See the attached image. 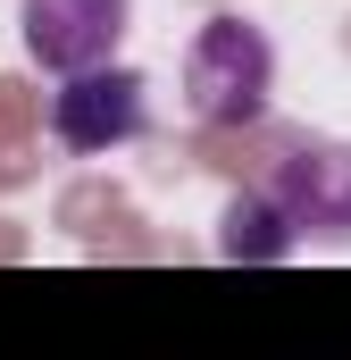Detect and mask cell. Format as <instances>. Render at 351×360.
Returning a JSON list of instances; mask_svg holds the SVG:
<instances>
[{
  "mask_svg": "<svg viewBox=\"0 0 351 360\" xmlns=\"http://www.w3.org/2000/svg\"><path fill=\"white\" fill-rule=\"evenodd\" d=\"M276 84V51L251 17H209L184 51V101L201 126H251Z\"/></svg>",
  "mask_w": 351,
  "mask_h": 360,
  "instance_id": "cell-1",
  "label": "cell"
},
{
  "mask_svg": "<svg viewBox=\"0 0 351 360\" xmlns=\"http://www.w3.org/2000/svg\"><path fill=\"white\" fill-rule=\"evenodd\" d=\"M51 134L67 151H117V143H134L143 134V76L117 68V59L67 76V84L51 92Z\"/></svg>",
  "mask_w": 351,
  "mask_h": 360,
  "instance_id": "cell-2",
  "label": "cell"
},
{
  "mask_svg": "<svg viewBox=\"0 0 351 360\" xmlns=\"http://www.w3.org/2000/svg\"><path fill=\"white\" fill-rule=\"evenodd\" d=\"M126 8L134 0H25V51L51 76H84L109 68L126 42Z\"/></svg>",
  "mask_w": 351,
  "mask_h": 360,
  "instance_id": "cell-3",
  "label": "cell"
},
{
  "mask_svg": "<svg viewBox=\"0 0 351 360\" xmlns=\"http://www.w3.org/2000/svg\"><path fill=\"white\" fill-rule=\"evenodd\" d=\"M267 193L284 201V218L301 235H351V151L343 143H301L276 160Z\"/></svg>",
  "mask_w": 351,
  "mask_h": 360,
  "instance_id": "cell-4",
  "label": "cell"
},
{
  "mask_svg": "<svg viewBox=\"0 0 351 360\" xmlns=\"http://www.w3.org/2000/svg\"><path fill=\"white\" fill-rule=\"evenodd\" d=\"M293 243H301V226L284 218V201H276L267 184H251V193L226 201V235H218L226 260H284Z\"/></svg>",
  "mask_w": 351,
  "mask_h": 360,
  "instance_id": "cell-5",
  "label": "cell"
}]
</instances>
